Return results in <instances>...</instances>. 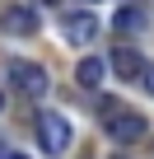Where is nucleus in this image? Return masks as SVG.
Instances as JSON below:
<instances>
[{
	"label": "nucleus",
	"mask_w": 154,
	"mask_h": 159,
	"mask_svg": "<svg viewBox=\"0 0 154 159\" xmlns=\"http://www.w3.org/2000/svg\"><path fill=\"white\" fill-rule=\"evenodd\" d=\"M103 131H108L117 145H131V140L145 136V117L131 112V108H121V103H103Z\"/></svg>",
	"instance_id": "1"
},
{
	"label": "nucleus",
	"mask_w": 154,
	"mask_h": 159,
	"mask_svg": "<svg viewBox=\"0 0 154 159\" xmlns=\"http://www.w3.org/2000/svg\"><path fill=\"white\" fill-rule=\"evenodd\" d=\"M10 80H14V89H19V94H28V98H47V89H51L47 70H42L37 61H24V56H14V61H10Z\"/></svg>",
	"instance_id": "2"
},
{
	"label": "nucleus",
	"mask_w": 154,
	"mask_h": 159,
	"mask_svg": "<svg viewBox=\"0 0 154 159\" xmlns=\"http://www.w3.org/2000/svg\"><path fill=\"white\" fill-rule=\"evenodd\" d=\"M37 140H42V154H61V150L70 145V117L42 112V117H37Z\"/></svg>",
	"instance_id": "3"
},
{
	"label": "nucleus",
	"mask_w": 154,
	"mask_h": 159,
	"mask_svg": "<svg viewBox=\"0 0 154 159\" xmlns=\"http://www.w3.org/2000/svg\"><path fill=\"white\" fill-rule=\"evenodd\" d=\"M61 38H65L70 47H84V42H94V38H98V19H94L89 10H75V14H65V19H61Z\"/></svg>",
	"instance_id": "4"
},
{
	"label": "nucleus",
	"mask_w": 154,
	"mask_h": 159,
	"mask_svg": "<svg viewBox=\"0 0 154 159\" xmlns=\"http://www.w3.org/2000/svg\"><path fill=\"white\" fill-rule=\"evenodd\" d=\"M0 28H5V33H19V38H33V33H37L33 5H10L5 14H0Z\"/></svg>",
	"instance_id": "5"
},
{
	"label": "nucleus",
	"mask_w": 154,
	"mask_h": 159,
	"mask_svg": "<svg viewBox=\"0 0 154 159\" xmlns=\"http://www.w3.org/2000/svg\"><path fill=\"white\" fill-rule=\"evenodd\" d=\"M112 70H117L121 80H135V84H140V75H145V61H140L131 47H117V52H112Z\"/></svg>",
	"instance_id": "6"
},
{
	"label": "nucleus",
	"mask_w": 154,
	"mask_h": 159,
	"mask_svg": "<svg viewBox=\"0 0 154 159\" xmlns=\"http://www.w3.org/2000/svg\"><path fill=\"white\" fill-rule=\"evenodd\" d=\"M103 75H108V61H98V56H84L80 70H75L80 89H98V84H103Z\"/></svg>",
	"instance_id": "7"
},
{
	"label": "nucleus",
	"mask_w": 154,
	"mask_h": 159,
	"mask_svg": "<svg viewBox=\"0 0 154 159\" xmlns=\"http://www.w3.org/2000/svg\"><path fill=\"white\" fill-rule=\"evenodd\" d=\"M140 24H145L140 10H121V14H117V28H140Z\"/></svg>",
	"instance_id": "8"
},
{
	"label": "nucleus",
	"mask_w": 154,
	"mask_h": 159,
	"mask_svg": "<svg viewBox=\"0 0 154 159\" xmlns=\"http://www.w3.org/2000/svg\"><path fill=\"white\" fill-rule=\"evenodd\" d=\"M140 84H145V89L154 94V66H145V75H140Z\"/></svg>",
	"instance_id": "9"
},
{
	"label": "nucleus",
	"mask_w": 154,
	"mask_h": 159,
	"mask_svg": "<svg viewBox=\"0 0 154 159\" xmlns=\"http://www.w3.org/2000/svg\"><path fill=\"white\" fill-rule=\"evenodd\" d=\"M10 159H24V154H10Z\"/></svg>",
	"instance_id": "10"
},
{
	"label": "nucleus",
	"mask_w": 154,
	"mask_h": 159,
	"mask_svg": "<svg viewBox=\"0 0 154 159\" xmlns=\"http://www.w3.org/2000/svg\"><path fill=\"white\" fill-rule=\"evenodd\" d=\"M0 108H5V98H0Z\"/></svg>",
	"instance_id": "11"
},
{
	"label": "nucleus",
	"mask_w": 154,
	"mask_h": 159,
	"mask_svg": "<svg viewBox=\"0 0 154 159\" xmlns=\"http://www.w3.org/2000/svg\"><path fill=\"white\" fill-rule=\"evenodd\" d=\"M112 159H121V154H112Z\"/></svg>",
	"instance_id": "12"
}]
</instances>
